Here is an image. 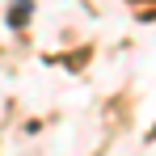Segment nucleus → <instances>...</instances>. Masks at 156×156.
Instances as JSON below:
<instances>
[]
</instances>
